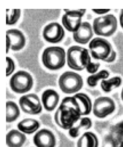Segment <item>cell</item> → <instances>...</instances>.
Returning a JSON list of instances; mask_svg holds the SVG:
<instances>
[{"instance_id":"cell-15","label":"cell","mask_w":123,"mask_h":147,"mask_svg":"<svg viewBox=\"0 0 123 147\" xmlns=\"http://www.w3.org/2000/svg\"><path fill=\"white\" fill-rule=\"evenodd\" d=\"M106 140L111 147H120L123 142V121L111 127Z\"/></svg>"},{"instance_id":"cell-11","label":"cell","mask_w":123,"mask_h":147,"mask_svg":"<svg viewBox=\"0 0 123 147\" xmlns=\"http://www.w3.org/2000/svg\"><path fill=\"white\" fill-rule=\"evenodd\" d=\"M25 44V37L21 30L12 29L6 31V53H8L9 49L19 51L24 47Z\"/></svg>"},{"instance_id":"cell-14","label":"cell","mask_w":123,"mask_h":147,"mask_svg":"<svg viewBox=\"0 0 123 147\" xmlns=\"http://www.w3.org/2000/svg\"><path fill=\"white\" fill-rule=\"evenodd\" d=\"M93 36V28L87 21L83 22L77 31L73 33L74 41L81 44H87Z\"/></svg>"},{"instance_id":"cell-26","label":"cell","mask_w":123,"mask_h":147,"mask_svg":"<svg viewBox=\"0 0 123 147\" xmlns=\"http://www.w3.org/2000/svg\"><path fill=\"white\" fill-rule=\"evenodd\" d=\"M6 76H9L11 74L15 69V63L12 59L9 57H6Z\"/></svg>"},{"instance_id":"cell-12","label":"cell","mask_w":123,"mask_h":147,"mask_svg":"<svg viewBox=\"0 0 123 147\" xmlns=\"http://www.w3.org/2000/svg\"><path fill=\"white\" fill-rule=\"evenodd\" d=\"M43 34L44 38L47 42L57 43L63 40L65 32L60 24L56 22H53L44 27Z\"/></svg>"},{"instance_id":"cell-16","label":"cell","mask_w":123,"mask_h":147,"mask_svg":"<svg viewBox=\"0 0 123 147\" xmlns=\"http://www.w3.org/2000/svg\"><path fill=\"white\" fill-rule=\"evenodd\" d=\"M59 95L58 93L52 89L45 90L41 95V101L44 109L48 111L53 110L58 104Z\"/></svg>"},{"instance_id":"cell-4","label":"cell","mask_w":123,"mask_h":147,"mask_svg":"<svg viewBox=\"0 0 123 147\" xmlns=\"http://www.w3.org/2000/svg\"><path fill=\"white\" fill-rule=\"evenodd\" d=\"M42 62L44 65L51 70L62 68L66 63V52L60 47L52 46L46 48L42 54Z\"/></svg>"},{"instance_id":"cell-6","label":"cell","mask_w":123,"mask_h":147,"mask_svg":"<svg viewBox=\"0 0 123 147\" xmlns=\"http://www.w3.org/2000/svg\"><path fill=\"white\" fill-rule=\"evenodd\" d=\"M83 84L82 76L74 72L67 71L59 79L60 89L66 94H73L79 91Z\"/></svg>"},{"instance_id":"cell-1","label":"cell","mask_w":123,"mask_h":147,"mask_svg":"<svg viewBox=\"0 0 123 147\" xmlns=\"http://www.w3.org/2000/svg\"><path fill=\"white\" fill-rule=\"evenodd\" d=\"M80 111L74 96L62 99L54 115L55 123L64 130H70L80 119Z\"/></svg>"},{"instance_id":"cell-5","label":"cell","mask_w":123,"mask_h":147,"mask_svg":"<svg viewBox=\"0 0 123 147\" xmlns=\"http://www.w3.org/2000/svg\"><path fill=\"white\" fill-rule=\"evenodd\" d=\"M117 21L116 17L112 14L95 18L93 22L94 32L98 36L109 37L116 31Z\"/></svg>"},{"instance_id":"cell-20","label":"cell","mask_w":123,"mask_h":147,"mask_svg":"<svg viewBox=\"0 0 123 147\" xmlns=\"http://www.w3.org/2000/svg\"><path fill=\"white\" fill-rule=\"evenodd\" d=\"M98 139L93 132H84L77 141V147H98Z\"/></svg>"},{"instance_id":"cell-23","label":"cell","mask_w":123,"mask_h":147,"mask_svg":"<svg viewBox=\"0 0 123 147\" xmlns=\"http://www.w3.org/2000/svg\"><path fill=\"white\" fill-rule=\"evenodd\" d=\"M122 83V79L119 76H114L109 79H103L101 83V87L105 92H109L113 89L120 87Z\"/></svg>"},{"instance_id":"cell-7","label":"cell","mask_w":123,"mask_h":147,"mask_svg":"<svg viewBox=\"0 0 123 147\" xmlns=\"http://www.w3.org/2000/svg\"><path fill=\"white\" fill-rule=\"evenodd\" d=\"M10 87L15 92L23 94L29 91L33 85V79L29 73L19 71L15 73L10 79Z\"/></svg>"},{"instance_id":"cell-24","label":"cell","mask_w":123,"mask_h":147,"mask_svg":"<svg viewBox=\"0 0 123 147\" xmlns=\"http://www.w3.org/2000/svg\"><path fill=\"white\" fill-rule=\"evenodd\" d=\"M109 76V72L107 70L103 69L100 71L99 72L89 76L87 78V83L91 87H95L98 82L101 79H105Z\"/></svg>"},{"instance_id":"cell-8","label":"cell","mask_w":123,"mask_h":147,"mask_svg":"<svg viewBox=\"0 0 123 147\" xmlns=\"http://www.w3.org/2000/svg\"><path fill=\"white\" fill-rule=\"evenodd\" d=\"M66 12L62 19L64 27L68 31L75 32L82 24V18L86 13V9H64Z\"/></svg>"},{"instance_id":"cell-28","label":"cell","mask_w":123,"mask_h":147,"mask_svg":"<svg viewBox=\"0 0 123 147\" xmlns=\"http://www.w3.org/2000/svg\"><path fill=\"white\" fill-rule=\"evenodd\" d=\"M110 10V9H92V11L98 14H105L109 12Z\"/></svg>"},{"instance_id":"cell-30","label":"cell","mask_w":123,"mask_h":147,"mask_svg":"<svg viewBox=\"0 0 123 147\" xmlns=\"http://www.w3.org/2000/svg\"><path fill=\"white\" fill-rule=\"evenodd\" d=\"M121 99H122V100H123V88H122V91H121Z\"/></svg>"},{"instance_id":"cell-27","label":"cell","mask_w":123,"mask_h":147,"mask_svg":"<svg viewBox=\"0 0 123 147\" xmlns=\"http://www.w3.org/2000/svg\"><path fill=\"white\" fill-rule=\"evenodd\" d=\"M100 67V64L99 63H92L91 62L86 67V71L90 74H94L95 73L99 67Z\"/></svg>"},{"instance_id":"cell-3","label":"cell","mask_w":123,"mask_h":147,"mask_svg":"<svg viewBox=\"0 0 123 147\" xmlns=\"http://www.w3.org/2000/svg\"><path fill=\"white\" fill-rule=\"evenodd\" d=\"M68 66L76 71H82L86 68L91 63V57L87 49L78 46L70 47L67 52Z\"/></svg>"},{"instance_id":"cell-2","label":"cell","mask_w":123,"mask_h":147,"mask_svg":"<svg viewBox=\"0 0 123 147\" xmlns=\"http://www.w3.org/2000/svg\"><path fill=\"white\" fill-rule=\"evenodd\" d=\"M89 48L92 57L107 63L114 61L116 57V52L112 44L106 39L95 37L89 43Z\"/></svg>"},{"instance_id":"cell-19","label":"cell","mask_w":123,"mask_h":147,"mask_svg":"<svg viewBox=\"0 0 123 147\" xmlns=\"http://www.w3.org/2000/svg\"><path fill=\"white\" fill-rule=\"evenodd\" d=\"M40 123L38 121L32 118H25L17 124V127L21 132L30 134L35 132L40 127Z\"/></svg>"},{"instance_id":"cell-18","label":"cell","mask_w":123,"mask_h":147,"mask_svg":"<svg viewBox=\"0 0 123 147\" xmlns=\"http://www.w3.org/2000/svg\"><path fill=\"white\" fill-rule=\"evenodd\" d=\"M74 96L79 105L81 115L89 114L92 110V103L89 96L84 93H77Z\"/></svg>"},{"instance_id":"cell-21","label":"cell","mask_w":123,"mask_h":147,"mask_svg":"<svg viewBox=\"0 0 123 147\" xmlns=\"http://www.w3.org/2000/svg\"><path fill=\"white\" fill-rule=\"evenodd\" d=\"M92 126V121L88 117H83L80 119L79 123L76 126H73L68 130V134L72 138L78 137L82 131L88 130Z\"/></svg>"},{"instance_id":"cell-25","label":"cell","mask_w":123,"mask_h":147,"mask_svg":"<svg viewBox=\"0 0 123 147\" xmlns=\"http://www.w3.org/2000/svg\"><path fill=\"white\" fill-rule=\"evenodd\" d=\"M21 15V10L6 9V24L14 25L18 20Z\"/></svg>"},{"instance_id":"cell-17","label":"cell","mask_w":123,"mask_h":147,"mask_svg":"<svg viewBox=\"0 0 123 147\" xmlns=\"http://www.w3.org/2000/svg\"><path fill=\"white\" fill-rule=\"evenodd\" d=\"M26 140V137L24 133L15 129L10 130L6 137V142L8 147H21Z\"/></svg>"},{"instance_id":"cell-31","label":"cell","mask_w":123,"mask_h":147,"mask_svg":"<svg viewBox=\"0 0 123 147\" xmlns=\"http://www.w3.org/2000/svg\"><path fill=\"white\" fill-rule=\"evenodd\" d=\"M120 147H123V142H121V144L120 145Z\"/></svg>"},{"instance_id":"cell-22","label":"cell","mask_w":123,"mask_h":147,"mask_svg":"<svg viewBox=\"0 0 123 147\" xmlns=\"http://www.w3.org/2000/svg\"><path fill=\"white\" fill-rule=\"evenodd\" d=\"M20 111L17 105L13 101L6 102V122H12L20 116Z\"/></svg>"},{"instance_id":"cell-29","label":"cell","mask_w":123,"mask_h":147,"mask_svg":"<svg viewBox=\"0 0 123 147\" xmlns=\"http://www.w3.org/2000/svg\"><path fill=\"white\" fill-rule=\"evenodd\" d=\"M119 17H120V25H121V26L122 27V28L123 29V9L121 10Z\"/></svg>"},{"instance_id":"cell-10","label":"cell","mask_w":123,"mask_h":147,"mask_svg":"<svg viewBox=\"0 0 123 147\" xmlns=\"http://www.w3.org/2000/svg\"><path fill=\"white\" fill-rule=\"evenodd\" d=\"M19 104L22 110L28 114H38L42 111L40 99L34 94L22 96L19 99Z\"/></svg>"},{"instance_id":"cell-13","label":"cell","mask_w":123,"mask_h":147,"mask_svg":"<svg viewBox=\"0 0 123 147\" xmlns=\"http://www.w3.org/2000/svg\"><path fill=\"white\" fill-rule=\"evenodd\" d=\"M33 142L36 147H55L56 138L51 130L43 129L38 131L34 136Z\"/></svg>"},{"instance_id":"cell-9","label":"cell","mask_w":123,"mask_h":147,"mask_svg":"<svg viewBox=\"0 0 123 147\" xmlns=\"http://www.w3.org/2000/svg\"><path fill=\"white\" fill-rule=\"evenodd\" d=\"M116 109L114 100L107 96H100L97 98L93 104L94 115L99 118H103L113 113Z\"/></svg>"}]
</instances>
